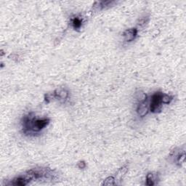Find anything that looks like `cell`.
Returning <instances> with one entry per match:
<instances>
[{
	"instance_id": "6da1fadb",
	"label": "cell",
	"mask_w": 186,
	"mask_h": 186,
	"mask_svg": "<svg viewBox=\"0 0 186 186\" xmlns=\"http://www.w3.org/2000/svg\"><path fill=\"white\" fill-rule=\"evenodd\" d=\"M163 93L158 92L152 95L150 102V111L152 113H159L161 110V96Z\"/></svg>"
},
{
	"instance_id": "7a4b0ae2",
	"label": "cell",
	"mask_w": 186,
	"mask_h": 186,
	"mask_svg": "<svg viewBox=\"0 0 186 186\" xmlns=\"http://www.w3.org/2000/svg\"><path fill=\"white\" fill-rule=\"evenodd\" d=\"M31 180H32V179L26 173L24 175H23V176H19L18 177L14 178V179H13L10 183H7V185L15 186H24L29 184Z\"/></svg>"
},
{
	"instance_id": "3957f363",
	"label": "cell",
	"mask_w": 186,
	"mask_h": 186,
	"mask_svg": "<svg viewBox=\"0 0 186 186\" xmlns=\"http://www.w3.org/2000/svg\"><path fill=\"white\" fill-rule=\"evenodd\" d=\"M150 111V105L148 100H146L145 101L138 103V107H137V113L138 116L140 117H144L148 114Z\"/></svg>"
},
{
	"instance_id": "277c9868",
	"label": "cell",
	"mask_w": 186,
	"mask_h": 186,
	"mask_svg": "<svg viewBox=\"0 0 186 186\" xmlns=\"http://www.w3.org/2000/svg\"><path fill=\"white\" fill-rule=\"evenodd\" d=\"M137 35H138V30L136 29H127L123 33L124 40L127 42H132L133 40H135Z\"/></svg>"
},
{
	"instance_id": "5b68a950",
	"label": "cell",
	"mask_w": 186,
	"mask_h": 186,
	"mask_svg": "<svg viewBox=\"0 0 186 186\" xmlns=\"http://www.w3.org/2000/svg\"><path fill=\"white\" fill-rule=\"evenodd\" d=\"M54 96L58 98L60 101H66L68 97V92L65 89H59L56 90L54 93Z\"/></svg>"
},
{
	"instance_id": "8992f818",
	"label": "cell",
	"mask_w": 186,
	"mask_h": 186,
	"mask_svg": "<svg viewBox=\"0 0 186 186\" xmlns=\"http://www.w3.org/2000/svg\"><path fill=\"white\" fill-rule=\"evenodd\" d=\"M135 98H136L137 100L138 101V103H141V102L145 101L147 100L148 97L146 95L145 93H144L142 91H138L135 94Z\"/></svg>"
},
{
	"instance_id": "52a82bcc",
	"label": "cell",
	"mask_w": 186,
	"mask_h": 186,
	"mask_svg": "<svg viewBox=\"0 0 186 186\" xmlns=\"http://www.w3.org/2000/svg\"><path fill=\"white\" fill-rule=\"evenodd\" d=\"M155 180H156V177H154L153 174L152 172H149L146 175V185L148 186L153 185L155 183Z\"/></svg>"
},
{
	"instance_id": "ba28073f",
	"label": "cell",
	"mask_w": 186,
	"mask_h": 186,
	"mask_svg": "<svg viewBox=\"0 0 186 186\" xmlns=\"http://www.w3.org/2000/svg\"><path fill=\"white\" fill-rule=\"evenodd\" d=\"M71 24H72L73 28H74L75 30H77V29H80L81 26H82V21L79 18H74V19L72 20V22H71Z\"/></svg>"
},
{
	"instance_id": "9c48e42d",
	"label": "cell",
	"mask_w": 186,
	"mask_h": 186,
	"mask_svg": "<svg viewBox=\"0 0 186 186\" xmlns=\"http://www.w3.org/2000/svg\"><path fill=\"white\" fill-rule=\"evenodd\" d=\"M115 185V178L112 176L108 177L106 180L102 183V185L103 186H109V185Z\"/></svg>"
},
{
	"instance_id": "30bf717a",
	"label": "cell",
	"mask_w": 186,
	"mask_h": 186,
	"mask_svg": "<svg viewBox=\"0 0 186 186\" xmlns=\"http://www.w3.org/2000/svg\"><path fill=\"white\" fill-rule=\"evenodd\" d=\"M172 100H173V98L171 95L163 94L161 96V103L164 104H169L172 102Z\"/></svg>"
},
{
	"instance_id": "8fae6325",
	"label": "cell",
	"mask_w": 186,
	"mask_h": 186,
	"mask_svg": "<svg viewBox=\"0 0 186 186\" xmlns=\"http://www.w3.org/2000/svg\"><path fill=\"white\" fill-rule=\"evenodd\" d=\"M127 170H128V167L127 166H123L122 167H121L119 170H118L117 173H116V176L119 177H122V176L125 175L127 172Z\"/></svg>"
},
{
	"instance_id": "7c38bea8",
	"label": "cell",
	"mask_w": 186,
	"mask_h": 186,
	"mask_svg": "<svg viewBox=\"0 0 186 186\" xmlns=\"http://www.w3.org/2000/svg\"><path fill=\"white\" fill-rule=\"evenodd\" d=\"M185 159V151H183V153H180L179 155L177 156V162L179 165H181L184 163Z\"/></svg>"
},
{
	"instance_id": "4fadbf2b",
	"label": "cell",
	"mask_w": 186,
	"mask_h": 186,
	"mask_svg": "<svg viewBox=\"0 0 186 186\" xmlns=\"http://www.w3.org/2000/svg\"><path fill=\"white\" fill-rule=\"evenodd\" d=\"M148 21H149V17H143V18H140V19L138 20V25L139 26H144L148 23Z\"/></svg>"
},
{
	"instance_id": "5bb4252c",
	"label": "cell",
	"mask_w": 186,
	"mask_h": 186,
	"mask_svg": "<svg viewBox=\"0 0 186 186\" xmlns=\"http://www.w3.org/2000/svg\"><path fill=\"white\" fill-rule=\"evenodd\" d=\"M77 167L80 169H83L86 167V163L84 161H80L77 163Z\"/></svg>"
}]
</instances>
